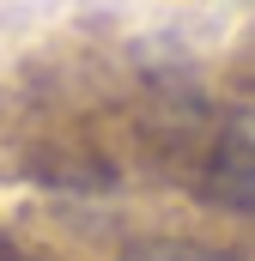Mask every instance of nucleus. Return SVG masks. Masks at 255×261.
Masks as SVG:
<instances>
[{"label": "nucleus", "instance_id": "1", "mask_svg": "<svg viewBox=\"0 0 255 261\" xmlns=\"http://www.w3.org/2000/svg\"><path fill=\"white\" fill-rule=\"evenodd\" d=\"M134 261H231V255H213V249H146Z\"/></svg>", "mask_w": 255, "mask_h": 261}]
</instances>
